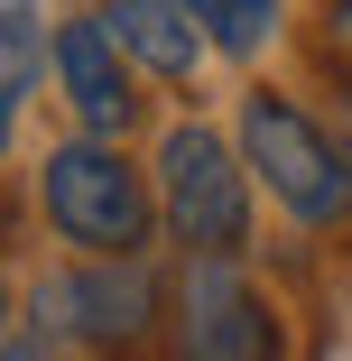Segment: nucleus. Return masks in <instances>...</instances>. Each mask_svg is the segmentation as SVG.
<instances>
[{
    "label": "nucleus",
    "mask_w": 352,
    "mask_h": 361,
    "mask_svg": "<svg viewBox=\"0 0 352 361\" xmlns=\"http://www.w3.org/2000/svg\"><path fill=\"white\" fill-rule=\"evenodd\" d=\"M0 361H65V352H56V334L28 324V334H0Z\"/></svg>",
    "instance_id": "10"
},
{
    "label": "nucleus",
    "mask_w": 352,
    "mask_h": 361,
    "mask_svg": "<svg viewBox=\"0 0 352 361\" xmlns=\"http://www.w3.org/2000/svg\"><path fill=\"white\" fill-rule=\"evenodd\" d=\"M158 195H167V232L186 250L241 259V241H250V167H241V149L223 130L176 121L167 149H158Z\"/></svg>",
    "instance_id": "2"
},
{
    "label": "nucleus",
    "mask_w": 352,
    "mask_h": 361,
    "mask_svg": "<svg viewBox=\"0 0 352 361\" xmlns=\"http://www.w3.org/2000/svg\"><path fill=\"white\" fill-rule=\"evenodd\" d=\"M149 306H158V287H149V269H139V250H121V259L84 250V269H65V278L37 287V334L111 352V343L149 334Z\"/></svg>",
    "instance_id": "5"
},
{
    "label": "nucleus",
    "mask_w": 352,
    "mask_h": 361,
    "mask_svg": "<svg viewBox=\"0 0 352 361\" xmlns=\"http://www.w3.org/2000/svg\"><path fill=\"white\" fill-rule=\"evenodd\" d=\"M37 195H47V223L75 241V250L121 259V250L149 241V195H139V167L111 149V139H93V130H84V139H65V149L47 158Z\"/></svg>",
    "instance_id": "3"
},
{
    "label": "nucleus",
    "mask_w": 352,
    "mask_h": 361,
    "mask_svg": "<svg viewBox=\"0 0 352 361\" xmlns=\"http://www.w3.org/2000/svg\"><path fill=\"white\" fill-rule=\"evenodd\" d=\"M37 65H47L37 10H28V0H0V121H10V111L37 93Z\"/></svg>",
    "instance_id": "8"
},
{
    "label": "nucleus",
    "mask_w": 352,
    "mask_h": 361,
    "mask_svg": "<svg viewBox=\"0 0 352 361\" xmlns=\"http://www.w3.org/2000/svg\"><path fill=\"white\" fill-rule=\"evenodd\" d=\"M102 28L139 75H167V84H186L204 56V28L186 19V0H102Z\"/></svg>",
    "instance_id": "7"
},
{
    "label": "nucleus",
    "mask_w": 352,
    "mask_h": 361,
    "mask_svg": "<svg viewBox=\"0 0 352 361\" xmlns=\"http://www.w3.org/2000/svg\"><path fill=\"white\" fill-rule=\"evenodd\" d=\"M47 65H56V84H65V111H75L93 139L130 130V111H139V93H130V56L111 47L102 19H65V37L47 47Z\"/></svg>",
    "instance_id": "6"
},
{
    "label": "nucleus",
    "mask_w": 352,
    "mask_h": 361,
    "mask_svg": "<svg viewBox=\"0 0 352 361\" xmlns=\"http://www.w3.org/2000/svg\"><path fill=\"white\" fill-rule=\"evenodd\" d=\"M241 167L297 223H343L352 213V149H334V130H315V111H297L288 93L241 102Z\"/></svg>",
    "instance_id": "1"
},
{
    "label": "nucleus",
    "mask_w": 352,
    "mask_h": 361,
    "mask_svg": "<svg viewBox=\"0 0 352 361\" xmlns=\"http://www.w3.org/2000/svg\"><path fill=\"white\" fill-rule=\"evenodd\" d=\"M186 19L214 37L223 56H260L278 37V0H186Z\"/></svg>",
    "instance_id": "9"
},
{
    "label": "nucleus",
    "mask_w": 352,
    "mask_h": 361,
    "mask_svg": "<svg viewBox=\"0 0 352 361\" xmlns=\"http://www.w3.org/2000/svg\"><path fill=\"white\" fill-rule=\"evenodd\" d=\"M176 361H278V324L260 287L223 250H186L176 269Z\"/></svg>",
    "instance_id": "4"
},
{
    "label": "nucleus",
    "mask_w": 352,
    "mask_h": 361,
    "mask_svg": "<svg viewBox=\"0 0 352 361\" xmlns=\"http://www.w3.org/2000/svg\"><path fill=\"white\" fill-rule=\"evenodd\" d=\"M334 37H343V47H352V0H334Z\"/></svg>",
    "instance_id": "11"
}]
</instances>
